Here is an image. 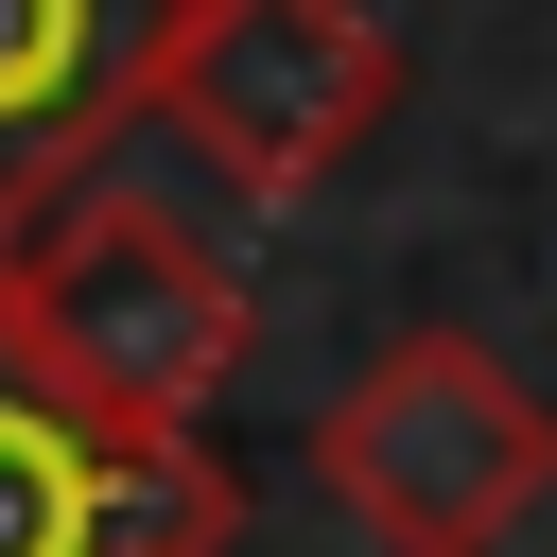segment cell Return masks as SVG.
<instances>
[{
  "label": "cell",
  "mask_w": 557,
  "mask_h": 557,
  "mask_svg": "<svg viewBox=\"0 0 557 557\" xmlns=\"http://www.w3.org/2000/svg\"><path fill=\"white\" fill-rule=\"evenodd\" d=\"M157 17L174 0H0V244L104 174V139L139 122Z\"/></svg>",
  "instance_id": "5"
},
{
  "label": "cell",
  "mask_w": 557,
  "mask_h": 557,
  "mask_svg": "<svg viewBox=\"0 0 557 557\" xmlns=\"http://www.w3.org/2000/svg\"><path fill=\"white\" fill-rule=\"evenodd\" d=\"M226 522H244L226 453H122L0 331V557H226Z\"/></svg>",
  "instance_id": "4"
},
{
  "label": "cell",
  "mask_w": 557,
  "mask_h": 557,
  "mask_svg": "<svg viewBox=\"0 0 557 557\" xmlns=\"http://www.w3.org/2000/svg\"><path fill=\"white\" fill-rule=\"evenodd\" d=\"M313 487L383 540V557H505L557 505V400L487 348V331H400L348 366V400L313 418Z\"/></svg>",
  "instance_id": "2"
},
{
  "label": "cell",
  "mask_w": 557,
  "mask_h": 557,
  "mask_svg": "<svg viewBox=\"0 0 557 557\" xmlns=\"http://www.w3.org/2000/svg\"><path fill=\"white\" fill-rule=\"evenodd\" d=\"M139 122L191 139L209 191L296 209V191H331L400 122V35L366 0H174L157 70H139Z\"/></svg>",
  "instance_id": "3"
},
{
  "label": "cell",
  "mask_w": 557,
  "mask_h": 557,
  "mask_svg": "<svg viewBox=\"0 0 557 557\" xmlns=\"http://www.w3.org/2000/svg\"><path fill=\"white\" fill-rule=\"evenodd\" d=\"M0 331H17L35 383H52L70 418H104L122 453H209V400H226V366H244L261 313H244V261H226L191 209L87 174L52 226L0 244Z\"/></svg>",
  "instance_id": "1"
}]
</instances>
